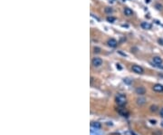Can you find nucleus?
Masks as SVG:
<instances>
[{
  "mask_svg": "<svg viewBox=\"0 0 163 135\" xmlns=\"http://www.w3.org/2000/svg\"><path fill=\"white\" fill-rule=\"evenodd\" d=\"M151 122L153 123V124H155V123H156V121H151Z\"/></svg>",
  "mask_w": 163,
  "mask_h": 135,
  "instance_id": "20",
  "label": "nucleus"
},
{
  "mask_svg": "<svg viewBox=\"0 0 163 135\" xmlns=\"http://www.w3.org/2000/svg\"><path fill=\"white\" fill-rule=\"evenodd\" d=\"M153 90L157 93H162L163 92V85L160 84V83H156L154 86H153Z\"/></svg>",
  "mask_w": 163,
  "mask_h": 135,
  "instance_id": "4",
  "label": "nucleus"
},
{
  "mask_svg": "<svg viewBox=\"0 0 163 135\" xmlns=\"http://www.w3.org/2000/svg\"><path fill=\"white\" fill-rule=\"evenodd\" d=\"M92 127H93V128H95V129L97 130V129H101V127H102V124H101L100 123H97V122H95V123H92Z\"/></svg>",
  "mask_w": 163,
  "mask_h": 135,
  "instance_id": "11",
  "label": "nucleus"
},
{
  "mask_svg": "<svg viewBox=\"0 0 163 135\" xmlns=\"http://www.w3.org/2000/svg\"><path fill=\"white\" fill-rule=\"evenodd\" d=\"M92 64H93V65L94 67H99V66H101L102 65V60L99 57H94L93 59V61H92Z\"/></svg>",
  "mask_w": 163,
  "mask_h": 135,
  "instance_id": "2",
  "label": "nucleus"
},
{
  "mask_svg": "<svg viewBox=\"0 0 163 135\" xmlns=\"http://www.w3.org/2000/svg\"><path fill=\"white\" fill-rule=\"evenodd\" d=\"M94 52H95V53H100V49L95 47V48H94Z\"/></svg>",
  "mask_w": 163,
  "mask_h": 135,
  "instance_id": "16",
  "label": "nucleus"
},
{
  "mask_svg": "<svg viewBox=\"0 0 163 135\" xmlns=\"http://www.w3.org/2000/svg\"><path fill=\"white\" fill-rule=\"evenodd\" d=\"M124 14H125L126 16H128V17H130V16H132V15H133V11L130 8H129V7H126V8L124 9Z\"/></svg>",
  "mask_w": 163,
  "mask_h": 135,
  "instance_id": "9",
  "label": "nucleus"
},
{
  "mask_svg": "<svg viewBox=\"0 0 163 135\" xmlns=\"http://www.w3.org/2000/svg\"><path fill=\"white\" fill-rule=\"evenodd\" d=\"M157 6H158V9H160L161 7H162V6H159V5H157Z\"/></svg>",
  "mask_w": 163,
  "mask_h": 135,
  "instance_id": "19",
  "label": "nucleus"
},
{
  "mask_svg": "<svg viewBox=\"0 0 163 135\" xmlns=\"http://www.w3.org/2000/svg\"><path fill=\"white\" fill-rule=\"evenodd\" d=\"M157 110H158V107L156 106V105H152V106L151 107V112H157Z\"/></svg>",
  "mask_w": 163,
  "mask_h": 135,
  "instance_id": "14",
  "label": "nucleus"
},
{
  "mask_svg": "<svg viewBox=\"0 0 163 135\" xmlns=\"http://www.w3.org/2000/svg\"><path fill=\"white\" fill-rule=\"evenodd\" d=\"M140 26H141L143 29H145V30H150V29H151V27H152L151 24H150L149 22H142V23L140 24Z\"/></svg>",
  "mask_w": 163,
  "mask_h": 135,
  "instance_id": "6",
  "label": "nucleus"
},
{
  "mask_svg": "<svg viewBox=\"0 0 163 135\" xmlns=\"http://www.w3.org/2000/svg\"><path fill=\"white\" fill-rule=\"evenodd\" d=\"M145 102H146V100L144 98H138L137 99V103L140 104V105H143V104H145Z\"/></svg>",
  "mask_w": 163,
  "mask_h": 135,
  "instance_id": "10",
  "label": "nucleus"
},
{
  "mask_svg": "<svg viewBox=\"0 0 163 135\" xmlns=\"http://www.w3.org/2000/svg\"><path fill=\"white\" fill-rule=\"evenodd\" d=\"M160 116L163 118V108L161 109V111H160Z\"/></svg>",
  "mask_w": 163,
  "mask_h": 135,
  "instance_id": "18",
  "label": "nucleus"
},
{
  "mask_svg": "<svg viewBox=\"0 0 163 135\" xmlns=\"http://www.w3.org/2000/svg\"><path fill=\"white\" fill-rule=\"evenodd\" d=\"M135 92H136V94H137L143 95V94H145V93H146V89H145L144 87H137L136 90H135Z\"/></svg>",
  "mask_w": 163,
  "mask_h": 135,
  "instance_id": "8",
  "label": "nucleus"
},
{
  "mask_svg": "<svg viewBox=\"0 0 163 135\" xmlns=\"http://www.w3.org/2000/svg\"><path fill=\"white\" fill-rule=\"evenodd\" d=\"M116 102L119 106H124L127 103V97L124 94H118L116 96Z\"/></svg>",
  "mask_w": 163,
  "mask_h": 135,
  "instance_id": "1",
  "label": "nucleus"
},
{
  "mask_svg": "<svg viewBox=\"0 0 163 135\" xmlns=\"http://www.w3.org/2000/svg\"><path fill=\"white\" fill-rule=\"evenodd\" d=\"M152 61H153V63H154L157 66H159L161 64H162V59L160 57H159V56H155V57H153Z\"/></svg>",
  "mask_w": 163,
  "mask_h": 135,
  "instance_id": "7",
  "label": "nucleus"
},
{
  "mask_svg": "<svg viewBox=\"0 0 163 135\" xmlns=\"http://www.w3.org/2000/svg\"><path fill=\"white\" fill-rule=\"evenodd\" d=\"M124 82L127 83V84H130V83L132 82V80H130L129 78H125V79H124Z\"/></svg>",
  "mask_w": 163,
  "mask_h": 135,
  "instance_id": "13",
  "label": "nucleus"
},
{
  "mask_svg": "<svg viewBox=\"0 0 163 135\" xmlns=\"http://www.w3.org/2000/svg\"><path fill=\"white\" fill-rule=\"evenodd\" d=\"M158 43H159V45H163V39H161V38H159V39H158Z\"/></svg>",
  "mask_w": 163,
  "mask_h": 135,
  "instance_id": "15",
  "label": "nucleus"
},
{
  "mask_svg": "<svg viewBox=\"0 0 163 135\" xmlns=\"http://www.w3.org/2000/svg\"><path fill=\"white\" fill-rule=\"evenodd\" d=\"M131 69H132V71L134 72V73H136V74H143V68L141 67V66L140 65H132V67H131Z\"/></svg>",
  "mask_w": 163,
  "mask_h": 135,
  "instance_id": "3",
  "label": "nucleus"
},
{
  "mask_svg": "<svg viewBox=\"0 0 163 135\" xmlns=\"http://www.w3.org/2000/svg\"><path fill=\"white\" fill-rule=\"evenodd\" d=\"M105 11L106 12H112V9L111 8H106Z\"/></svg>",
  "mask_w": 163,
  "mask_h": 135,
  "instance_id": "17",
  "label": "nucleus"
},
{
  "mask_svg": "<svg viewBox=\"0 0 163 135\" xmlns=\"http://www.w3.org/2000/svg\"><path fill=\"white\" fill-rule=\"evenodd\" d=\"M150 2V0H146V3H149Z\"/></svg>",
  "mask_w": 163,
  "mask_h": 135,
  "instance_id": "21",
  "label": "nucleus"
},
{
  "mask_svg": "<svg viewBox=\"0 0 163 135\" xmlns=\"http://www.w3.org/2000/svg\"><path fill=\"white\" fill-rule=\"evenodd\" d=\"M107 44H108V45H109L110 47H112V48L116 47V46H117V45H118L117 41H116L115 39H113V38H111V39H109V40H108V42H107Z\"/></svg>",
  "mask_w": 163,
  "mask_h": 135,
  "instance_id": "5",
  "label": "nucleus"
},
{
  "mask_svg": "<svg viewBox=\"0 0 163 135\" xmlns=\"http://www.w3.org/2000/svg\"><path fill=\"white\" fill-rule=\"evenodd\" d=\"M106 19H107V21H108V22H110V23H113L114 21L116 20V18H115V17H108L107 18H106Z\"/></svg>",
  "mask_w": 163,
  "mask_h": 135,
  "instance_id": "12",
  "label": "nucleus"
}]
</instances>
